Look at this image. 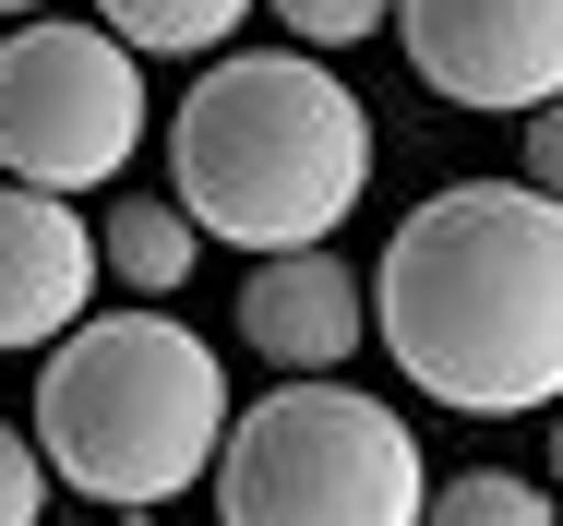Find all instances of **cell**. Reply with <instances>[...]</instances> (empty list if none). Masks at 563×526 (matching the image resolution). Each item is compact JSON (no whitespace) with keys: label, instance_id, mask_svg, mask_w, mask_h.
Returning <instances> with one entry per match:
<instances>
[{"label":"cell","instance_id":"obj_1","mask_svg":"<svg viewBox=\"0 0 563 526\" xmlns=\"http://www.w3.org/2000/svg\"><path fill=\"white\" fill-rule=\"evenodd\" d=\"M384 359L455 419L563 407V204L528 180H444L372 264Z\"/></svg>","mask_w":563,"mask_h":526},{"label":"cell","instance_id":"obj_2","mask_svg":"<svg viewBox=\"0 0 563 526\" xmlns=\"http://www.w3.org/2000/svg\"><path fill=\"white\" fill-rule=\"evenodd\" d=\"M168 180L192 239H240L264 264L324 251L372 192V120L312 48H228L168 120Z\"/></svg>","mask_w":563,"mask_h":526},{"label":"cell","instance_id":"obj_3","mask_svg":"<svg viewBox=\"0 0 563 526\" xmlns=\"http://www.w3.org/2000/svg\"><path fill=\"white\" fill-rule=\"evenodd\" d=\"M36 467L109 515L180 503L228 443V371L168 312H85L36 371Z\"/></svg>","mask_w":563,"mask_h":526},{"label":"cell","instance_id":"obj_4","mask_svg":"<svg viewBox=\"0 0 563 526\" xmlns=\"http://www.w3.org/2000/svg\"><path fill=\"white\" fill-rule=\"evenodd\" d=\"M205 479H217V526H420L432 503L408 419L360 383H276L228 407Z\"/></svg>","mask_w":563,"mask_h":526},{"label":"cell","instance_id":"obj_5","mask_svg":"<svg viewBox=\"0 0 563 526\" xmlns=\"http://www.w3.org/2000/svg\"><path fill=\"white\" fill-rule=\"evenodd\" d=\"M132 144H144V72L120 36L48 24V12L0 36V180L12 192L73 204L132 168Z\"/></svg>","mask_w":563,"mask_h":526},{"label":"cell","instance_id":"obj_6","mask_svg":"<svg viewBox=\"0 0 563 526\" xmlns=\"http://www.w3.org/2000/svg\"><path fill=\"white\" fill-rule=\"evenodd\" d=\"M408 72L455 108H540L563 97V0H396Z\"/></svg>","mask_w":563,"mask_h":526},{"label":"cell","instance_id":"obj_7","mask_svg":"<svg viewBox=\"0 0 563 526\" xmlns=\"http://www.w3.org/2000/svg\"><path fill=\"white\" fill-rule=\"evenodd\" d=\"M97 227L48 192L0 180V347H60L73 323L97 312Z\"/></svg>","mask_w":563,"mask_h":526},{"label":"cell","instance_id":"obj_8","mask_svg":"<svg viewBox=\"0 0 563 526\" xmlns=\"http://www.w3.org/2000/svg\"><path fill=\"white\" fill-rule=\"evenodd\" d=\"M360 323H372V300H360V276H347L336 251H276V264H252V288H240L252 359H276V371H300V383L347 371Z\"/></svg>","mask_w":563,"mask_h":526},{"label":"cell","instance_id":"obj_9","mask_svg":"<svg viewBox=\"0 0 563 526\" xmlns=\"http://www.w3.org/2000/svg\"><path fill=\"white\" fill-rule=\"evenodd\" d=\"M192 264H205V239H192V215H180V204L120 192V204L97 215V276H120L144 312H156V300H180V288H192Z\"/></svg>","mask_w":563,"mask_h":526},{"label":"cell","instance_id":"obj_10","mask_svg":"<svg viewBox=\"0 0 563 526\" xmlns=\"http://www.w3.org/2000/svg\"><path fill=\"white\" fill-rule=\"evenodd\" d=\"M252 0H97V36H120L132 60H192V48H228Z\"/></svg>","mask_w":563,"mask_h":526},{"label":"cell","instance_id":"obj_11","mask_svg":"<svg viewBox=\"0 0 563 526\" xmlns=\"http://www.w3.org/2000/svg\"><path fill=\"white\" fill-rule=\"evenodd\" d=\"M420 526H563V515H552L540 479H516V467H467V479H444V491L420 503Z\"/></svg>","mask_w":563,"mask_h":526},{"label":"cell","instance_id":"obj_12","mask_svg":"<svg viewBox=\"0 0 563 526\" xmlns=\"http://www.w3.org/2000/svg\"><path fill=\"white\" fill-rule=\"evenodd\" d=\"M384 12H396V0H276V24H288L300 48H360Z\"/></svg>","mask_w":563,"mask_h":526},{"label":"cell","instance_id":"obj_13","mask_svg":"<svg viewBox=\"0 0 563 526\" xmlns=\"http://www.w3.org/2000/svg\"><path fill=\"white\" fill-rule=\"evenodd\" d=\"M48 515V467H36V443L0 419V526H36Z\"/></svg>","mask_w":563,"mask_h":526},{"label":"cell","instance_id":"obj_14","mask_svg":"<svg viewBox=\"0 0 563 526\" xmlns=\"http://www.w3.org/2000/svg\"><path fill=\"white\" fill-rule=\"evenodd\" d=\"M528 192H540V204H563V97L528 120Z\"/></svg>","mask_w":563,"mask_h":526},{"label":"cell","instance_id":"obj_15","mask_svg":"<svg viewBox=\"0 0 563 526\" xmlns=\"http://www.w3.org/2000/svg\"><path fill=\"white\" fill-rule=\"evenodd\" d=\"M0 12H12V24H36V12H48V0H0Z\"/></svg>","mask_w":563,"mask_h":526},{"label":"cell","instance_id":"obj_16","mask_svg":"<svg viewBox=\"0 0 563 526\" xmlns=\"http://www.w3.org/2000/svg\"><path fill=\"white\" fill-rule=\"evenodd\" d=\"M552 479H563V407H552Z\"/></svg>","mask_w":563,"mask_h":526},{"label":"cell","instance_id":"obj_17","mask_svg":"<svg viewBox=\"0 0 563 526\" xmlns=\"http://www.w3.org/2000/svg\"><path fill=\"white\" fill-rule=\"evenodd\" d=\"M120 526H156V515H120Z\"/></svg>","mask_w":563,"mask_h":526}]
</instances>
